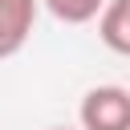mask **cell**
Segmentation results:
<instances>
[{"mask_svg":"<svg viewBox=\"0 0 130 130\" xmlns=\"http://www.w3.org/2000/svg\"><path fill=\"white\" fill-rule=\"evenodd\" d=\"M81 130H130V89L126 85H93L77 106Z\"/></svg>","mask_w":130,"mask_h":130,"instance_id":"cell-1","label":"cell"},{"mask_svg":"<svg viewBox=\"0 0 130 130\" xmlns=\"http://www.w3.org/2000/svg\"><path fill=\"white\" fill-rule=\"evenodd\" d=\"M37 8H41V0H0V61L16 57L28 45Z\"/></svg>","mask_w":130,"mask_h":130,"instance_id":"cell-2","label":"cell"},{"mask_svg":"<svg viewBox=\"0 0 130 130\" xmlns=\"http://www.w3.org/2000/svg\"><path fill=\"white\" fill-rule=\"evenodd\" d=\"M98 37L110 53L130 57V0H106L98 12Z\"/></svg>","mask_w":130,"mask_h":130,"instance_id":"cell-3","label":"cell"},{"mask_svg":"<svg viewBox=\"0 0 130 130\" xmlns=\"http://www.w3.org/2000/svg\"><path fill=\"white\" fill-rule=\"evenodd\" d=\"M61 24H89L98 20V12L106 8V0H41Z\"/></svg>","mask_w":130,"mask_h":130,"instance_id":"cell-4","label":"cell"},{"mask_svg":"<svg viewBox=\"0 0 130 130\" xmlns=\"http://www.w3.org/2000/svg\"><path fill=\"white\" fill-rule=\"evenodd\" d=\"M57 130H69V126H57Z\"/></svg>","mask_w":130,"mask_h":130,"instance_id":"cell-5","label":"cell"}]
</instances>
